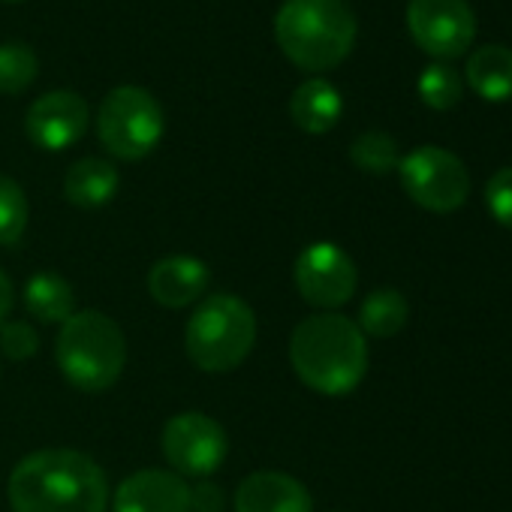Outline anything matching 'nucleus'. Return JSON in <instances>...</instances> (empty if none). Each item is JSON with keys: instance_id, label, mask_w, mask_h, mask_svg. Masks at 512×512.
<instances>
[{"instance_id": "f257e3e1", "label": "nucleus", "mask_w": 512, "mask_h": 512, "mask_svg": "<svg viewBox=\"0 0 512 512\" xmlns=\"http://www.w3.org/2000/svg\"><path fill=\"white\" fill-rule=\"evenodd\" d=\"M7 494L13 512H106L109 479L79 449H40L13 467Z\"/></svg>"}, {"instance_id": "cd10ccee", "label": "nucleus", "mask_w": 512, "mask_h": 512, "mask_svg": "<svg viewBox=\"0 0 512 512\" xmlns=\"http://www.w3.org/2000/svg\"><path fill=\"white\" fill-rule=\"evenodd\" d=\"M0 4H19V0H0Z\"/></svg>"}, {"instance_id": "9b49d317", "label": "nucleus", "mask_w": 512, "mask_h": 512, "mask_svg": "<svg viewBox=\"0 0 512 512\" xmlns=\"http://www.w3.org/2000/svg\"><path fill=\"white\" fill-rule=\"evenodd\" d=\"M88 121L91 109L85 97L76 91H49L31 103L25 115V133L43 151H67L85 136Z\"/></svg>"}, {"instance_id": "a211bd4d", "label": "nucleus", "mask_w": 512, "mask_h": 512, "mask_svg": "<svg viewBox=\"0 0 512 512\" xmlns=\"http://www.w3.org/2000/svg\"><path fill=\"white\" fill-rule=\"evenodd\" d=\"M467 85L488 103L512 100V49L482 46L467 61Z\"/></svg>"}, {"instance_id": "5701e85b", "label": "nucleus", "mask_w": 512, "mask_h": 512, "mask_svg": "<svg viewBox=\"0 0 512 512\" xmlns=\"http://www.w3.org/2000/svg\"><path fill=\"white\" fill-rule=\"evenodd\" d=\"M40 76V61L28 46L7 43L0 46V94H22L28 91Z\"/></svg>"}, {"instance_id": "4468645a", "label": "nucleus", "mask_w": 512, "mask_h": 512, "mask_svg": "<svg viewBox=\"0 0 512 512\" xmlns=\"http://www.w3.org/2000/svg\"><path fill=\"white\" fill-rule=\"evenodd\" d=\"M211 284V272L202 260L187 253H172L157 260L148 272V293L157 305L169 311L190 308L205 299Z\"/></svg>"}, {"instance_id": "4be33fe9", "label": "nucleus", "mask_w": 512, "mask_h": 512, "mask_svg": "<svg viewBox=\"0 0 512 512\" xmlns=\"http://www.w3.org/2000/svg\"><path fill=\"white\" fill-rule=\"evenodd\" d=\"M31 205L19 181L0 175V247H13L28 229Z\"/></svg>"}, {"instance_id": "393cba45", "label": "nucleus", "mask_w": 512, "mask_h": 512, "mask_svg": "<svg viewBox=\"0 0 512 512\" xmlns=\"http://www.w3.org/2000/svg\"><path fill=\"white\" fill-rule=\"evenodd\" d=\"M485 205H488L491 217L500 226L512 229V166L497 169L488 178V184H485Z\"/></svg>"}, {"instance_id": "f8f14e48", "label": "nucleus", "mask_w": 512, "mask_h": 512, "mask_svg": "<svg viewBox=\"0 0 512 512\" xmlns=\"http://www.w3.org/2000/svg\"><path fill=\"white\" fill-rule=\"evenodd\" d=\"M112 512H190V485L172 470H136L115 488Z\"/></svg>"}, {"instance_id": "9d476101", "label": "nucleus", "mask_w": 512, "mask_h": 512, "mask_svg": "<svg viewBox=\"0 0 512 512\" xmlns=\"http://www.w3.org/2000/svg\"><path fill=\"white\" fill-rule=\"evenodd\" d=\"M407 28L425 55L446 64L473 46L476 16L467 0H410Z\"/></svg>"}, {"instance_id": "1a4fd4ad", "label": "nucleus", "mask_w": 512, "mask_h": 512, "mask_svg": "<svg viewBox=\"0 0 512 512\" xmlns=\"http://www.w3.org/2000/svg\"><path fill=\"white\" fill-rule=\"evenodd\" d=\"M293 281L299 296L311 308L338 311L353 299L359 287V272L344 247H338L335 241H314L296 256Z\"/></svg>"}, {"instance_id": "20e7f679", "label": "nucleus", "mask_w": 512, "mask_h": 512, "mask_svg": "<svg viewBox=\"0 0 512 512\" xmlns=\"http://www.w3.org/2000/svg\"><path fill=\"white\" fill-rule=\"evenodd\" d=\"M55 362L73 389L100 395L109 392L124 374L127 338L103 311H76L67 323H61Z\"/></svg>"}, {"instance_id": "6ab92c4d", "label": "nucleus", "mask_w": 512, "mask_h": 512, "mask_svg": "<svg viewBox=\"0 0 512 512\" xmlns=\"http://www.w3.org/2000/svg\"><path fill=\"white\" fill-rule=\"evenodd\" d=\"M410 320V302L404 299L401 290L395 287H377L365 296L359 305V320L356 326L362 329L365 338H395Z\"/></svg>"}, {"instance_id": "c85d7f7f", "label": "nucleus", "mask_w": 512, "mask_h": 512, "mask_svg": "<svg viewBox=\"0 0 512 512\" xmlns=\"http://www.w3.org/2000/svg\"><path fill=\"white\" fill-rule=\"evenodd\" d=\"M332 512H341V509H332Z\"/></svg>"}, {"instance_id": "7ed1b4c3", "label": "nucleus", "mask_w": 512, "mask_h": 512, "mask_svg": "<svg viewBox=\"0 0 512 512\" xmlns=\"http://www.w3.org/2000/svg\"><path fill=\"white\" fill-rule=\"evenodd\" d=\"M359 22L347 0H284L275 37L290 64L305 73L341 67L356 46Z\"/></svg>"}, {"instance_id": "a878e982", "label": "nucleus", "mask_w": 512, "mask_h": 512, "mask_svg": "<svg viewBox=\"0 0 512 512\" xmlns=\"http://www.w3.org/2000/svg\"><path fill=\"white\" fill-rule=\"evenodd\" d=\"M226 509V494L217 482L199 479L190 485V512H223Z\"/></svg>"}, {"instance_id": "bb28decb", "label": "nucleus", "mask_w": 512, "mask_h": 512, "mask_svg": "<svg viewBox=\"0 0 512 512\" xmlns=\"http://www.w3.org/2000/svg\"><path fill=\"white\" fill-rule=\"evenodd\" d=\"M13 305H16V290H13V281L4 275L0 269V326H4L13 314Z\"/></svg>"}, {"instance_id": "423d86ee", "label": "nucleus", "mask_w": 512, "mask_h": 512, "mask_svg": "<svg viewBox=\"0 0 512 512\" xmlns=\"http://www.w3.org/2000/svg\"><path fill=\"white\" fill-rule=\"evenodd\" d=\"M166 130L163 109L154 94L139 85H118L112 88L97 112V139L115 157L136 163L148 157Z\"/></svg>"}, {"instance_id": "f3484780", "label": "nucleus", "mask_w": 512, "mask_h": 512, "mask_svg": "<svg viewBox=\"0 0 512 512\" xmlns=\"http://www.w3.org/2000/svg\"><path fill=\"white\" fill-rule=\"evenodd\" d=\"M25 311L40 323H67L76 314V290L58 272H37L22 290Z\"/></svg>"}, {"instance_id": "412c9836", "label": "nucleus", "mask_w": 512, "mask_h": 512, "mask_svg": "<svg viewBox=\"0 0 512 512\" xmlns=\"http://www.w3.org/2000/svg\"><path fill=\"white\" fill-rule=\"evenodd\" d=\"M461 94H464V82L452 64L437 61L419 73V97L428 109H434V112L455 109L461 103Z\"/></svg>"}, {"instance_id": "39448f33", "label": "nucleus", "mask_w": 512, "mask_h": 512, "mask_svg": "<svg viewBox=\"0 0 512 512\" xmlns=\"http://www.w3.org/2000/svg\"><path fill=\"white\" fill-rule=\"evenodd\" d=\"M256 344V314L232 293H211L196 302L184 329L187 359L205 374H229Z\"/></svg>"}, {"instance_id": "2eb2a0df", "label": "nucleus", "mask_w": 512, "mask_h": 512, "mask_svg": "<svg viewBox=\"0 0 512 512\" xmlns=\"http://www.w3.org/2000/svg\"><path fill=\"white\" fill-rule=\"evenodd\" d=\"M341 115H344V97L326 79H308L290 97L293 124L311 136H323V133L335 130Z\"/></svg>"}, {"instance_id": "f03ea898", "label": "nucleus", "mask_w": 512, "mask_h": 512, "mask_svg": "<svg viewBox=\"0 0 512 512\" xmlns=\"http://www.w3.org/2000/svg\"><path fill=\"white\" fill-rule=\"evenodd\" d=\"M290 365L317 395L341 398L368 374V341L356 320L338 311L305 317L290 335Z\"/></svg>"}, {"instance_id": "0eeeda50", "label": "nucleus", "mask_w": 512, "mask_h": 512, "mask_svg": "<svg viewBox=\"0 0 512 512\" xmlns=\"http://www.w3.org/2000/svg\"><path fill=\"white\" fill-rule=\"evenodd\" d=\"M398 175L404 193L419 208L434 214L458 211L470 193V175L461 157L437 145H419L404 154L398 163Z\"/></svg>"}, {"instance_id": "dca6fc26", "label": "nucleus", "mask_w": 512, "mask_h": 512, "mask_svg": "<svg viewBox=\"0 0 512 512\" xmlns=\"http://www.w3.org/2000/svg\"><path fill=\"white\" fill-rule=\"evenodd\" d=\"M121 187L118 166L103 157H82L67 169L64 178V196L76 208H103L115 199Z\"/></svg>"}, {"instance_id": "6e6552de", "label": "nucleus", "mask_w": 512, "mask_h": 512, "mask_svg": "<svg viewBox=\"0 0 512 512\" xmlns=\"http://www.w3.org/2000/svg\"><path fill=\"white\" fill-rule=\"evenodd\" d=\"M160 446L172 473H178L181 479L184 476L208 479L226 461L229 437H226V428L208 413L187 410V413L172 416L163 425Z\"/></svg>"}, {"instance_id": "aec40b11", "label": "nucleus", "mask_w": 512, "mask_h": 512, "mask_svg": "<svg viewBox=\"0 0 512 512\" xmlns=\"http://www.w3.org/2000/svg\"><path fill=\"white\" fill-rule=\"evenodd\" d=\"M350 160H353V166H359L368 175H389L392 169H398L401 154H398V142L389 133L368 130L353 139Z\"/></svg>"}, {"instance_id": "ddd939ff", "label": "nucleus", "mask_w": 512, "mask_h": 512, "mask_svg": "<svg viewBox=\"0 0 512 512\" xmlns=\"http://www.w3.org/2000/svg\"><path fill=\"white\" fill-rule=\"evenodd\" d=\"M235 512H314L311 491L290 473L256 470L244 476L232 497Z\"/></svg>"}, {"instance_id": "b1692460", "label": "nucleus", "mask_w": 512, "mask_h": 512, "mask_svg": "<svg viewBox=\"0 0 512 512\" xmlns=\"http://www.w3.org/2000/svg\"><path fill=\"white\" fill-rule=\"evenodd\" d=\"M40 350V335L28 320H7L0 326V353L10 362H28Z\"/></svg>"}]
</instances>
